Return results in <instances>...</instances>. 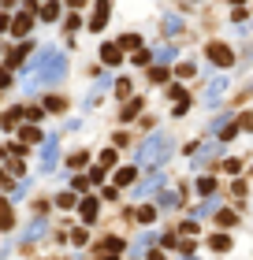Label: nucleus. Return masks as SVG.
<instances>
[{
	"label": "nucleus",
	"mask_w": 253,
	"mask_h": 260,
	"mask_svg": "<svg viewBox=\"0 0 253 260\" xmlns=\"http://www.w3.org/2000/svg\"><path fill=\"white\" fill-rule=\"evenodd\" d=\"M171 97H175V101L183 104V101H186V89H183V86H171Z\"/></svg>",
	"instance_id": "obj_26"
},
{
	"label": "nucleus",
	"mask_w": 253,
	"mask_h": 260,
	"mask_svg": "<svg viewBox=\"0 0 253 260\" xmlns=\"http://www.w3.org/2000/svg\"><path fill=\"white\" fill-rule=\"evenodd\" d=\"M30 71H34V75L26 78V89H37V86L60 82V78H63V71H67V59H63V52H52V49H45L41 56H37V63H34Z\"/></svg>",
	"instance_id": "obj_1"
},
{
	"label": "nucleus",
	"mask_w": 253,
	"mask_h": 260,
	"mask_svg": "<svg viewBox=\"0 0 253 260\" xmlns=\"http://www.w3.org/2000/svg\"><path fill=\"white\" fill-rule=\"evenodd\" d=\"M216 223H220V227H231V223H235V216H231V212H220Z\"/></svg>",
	"instance_id": "obj_27"
},
{
	"label": "nucleus",
	"mask_w": 253,
	"mask_h": 260,
	"mask_svg": "<svg viewBox=\"0 0 253 260\" xmlns=\"http://www.w3.org/2000/svg\"><path fill=\"white\" fill-rule=\"evenodd\" d=\"M160 204H164V208H179V193H164Z\"/></svg>",
	"instance_id": "obj_15"
},
{
	"label": "nucleus",
	"mask_w": 253,
	"mask_h": 260,
	"mask_svg": "<svg viewBox=\"0 0 253 260\" xmlns=\"http://www.w3.org/2000/svg\"><path fill=\"white\" fill-rule=\"evenodd\" d=\"M223 168H227L231 175H238V171H242V164H238V160H223Z\"/></svg>",
	"instance_id": "obj_24"
},
{
	"label": "nucleus",
	"mask_w": 253,
	"mask_h": 260,
	"mask_svg": "<svg viewBox=\"0 0 253 260\" xmlns=\"http://www.w3.org/2000/svg\"><path fill=\"white\" fill-rule=\"evenodd\" d=\"M157 186H160V175H153V178H145V182H142V186H138V190H134V197H138V201H142V197H149V193L157 190Z\"/></svg>",
	"instance_id": "obj_7"
},
{
	"label": "nucleus",
	"mask_w": 253,
	"mask_h": 260,
	"mask_svg": "<svg viewBox=\"0 0 253 260\" xmlns=\"http://www.w3.org/2000/svg\"><path fill=\"white\" fill-rule=\"evenodd\" d=\"M41 231H45V223H41V219H34V227L26 231V238H37V234H41Z\"/></svg>",
	"instance_id": "obj_20"
},
{
	"label": "nucleus",
	"mask_w": 253,
	"mask_h": 260,
	"mask_svg": "<svg viewBox=\"0 0 253 260\" xmlns=\"http://www.w3.org/2000/svg\"><path fill=\"white\" fill-rule=\"evenodd\" d=\"M104 249H108V253H112V257H116V253H119V249H123V242H119V238H104Z\"/></svg>",
	"instance_id": "obj_16"
},
{
	"label": "nucleus",
	"mask_w": 253,
	"mask_h": 260,
	"mask_svg": "<svg viewBox=\"0 0 253 260\" xmlns=\"http://www.w3.org/2000/svg\"><path fill=\"white\" fill-rule=\"evenodd\" d=\"M134 175H138L134 168H123V171L116 175V186H130V182H134Z\"/></svg>",
	"instance_id": "obj_9"
},
{
	"label": "nucleus",
	"mask_w": 253,
	"mask_h": 260,
	"mask_svg": "<svg viewBox=\"0 0 253 260\" xmlns=\"http://www.w3.org/2000/svg\"><path fill=\"white\" fill-rule=\"evenodd\" d=\"M101 56L108 59V63H119V59H123V52H119V45H104V49H101Z\"/></svg>",
	"instance_id": "obj_8"
},
{
	"label": "nucleus",
	"mask_w": 253,
	"mask_h": 260,
	"mask_svg": "<svg viewBox=\"0 0 253 260\" xmlns=\"http://www.w3.org/2000/svg\"><path fill=\"white\" fill-rule=\"evenodd\" d=\"M60 15V8H56V4H45V11H41V19H56Z\"/></svg>",
	"instance_id": "obj_22"
},
{
	"label": "nucleus",
	"mask_w": 253,
	"mask_h": 260,
	"mask_svg": "<svg viewBox=\"0 0 253 260\" xmlns=\"http://www.w3.org/2000/svg\"><path fill=\"white\" fill-rule=\"evenodd\" d=\"M82 216H86V219L97 216V201H93V197H86V201H82Z\"/></svg>",
	"instance_id": "obj_12"
},
{
	"label": "nucleus",
	"mask_w": 253,
	"mask_h": 260,
	"mask_svg": "<svg viewBox=\"0 0 253 260\" xmlns=\"http://www.w3.org/2000/svg\"><path fill=\"white\" fill-rule=\"evenodd\" d=\"M223 86H227V78H216V82L209 86V97H205V104H209V108H216V104H220V93H223Z\"/></svg>",
	"instance_id": "obj_6"
},
{
	"label": "nucleus",
	"mask_w": 253,
	"mask_h": 260,
	"mask_svg": "<svg viewBox=\"0 0 253 260\" xmlns=\"http://www.w3.org/2000/svg\"><path fill=\"white\" fill-rule=\"evenodd\" d=\"M171 149V142H168V134H153L149 142L138 149V164H160V156Z\"/></svg>",
	"instance_id": "obj_2"
},
{
	"label": "nucleus",
	"mask_w": 253,
	"mask_h": 260,
	"mask_svg": "<svg viewBox=\"0 0 253 260\" xmlns=\"http://www.w3.org/2000/svg\"><path fill=\"white\" fill-rule=\"evenodd\" d=\"M37 138H41V134H37L34 126H23V142H37Z\"/></svg>",
	"instance_id": "obj_19"
},
{
	"label": "nucleus",
	"mask_w": 253,
	"mask_h": 260,
	"mask_svg": "<svg viewBox=\"0 0 253 260\" xmlns=\"http://www.w3.org/2000/svg\"><path fill=\"white\" fill-rule=\"evenodd\" d=\"M197 193H201V197H212V193H216V182H212V178H201V182H197Z\"/></svg>",
	"instance_id": "obj_11"
},
{
	"label": "nucleus",
	"mask_w": 253,
	"mask_h": 260,
	"mask_svg": "<svg viewBox=\"0 0 253 260\" xmlns=\"http://www.w3.org/2000/svg\"><path fill=\"white\" fill-rule=\"evenodd\" d=\"M119 45H123V49H138V45H142V37H134V34H126V37H119Z\"/></svg>",
	"instance_id": "obj_14"
},
{
	"label": "nucleus",
	"mask_w": 253,
	"mask_h": 260,
	"mask_svg": "<svg viewBox=\"0 0 253 260\" xmlns=\"http://www.w3.org/2000/svg\"><path fill=\"white\" fill-rule=\"evenodd\" d=\"M108 23V0H97V15L90 19V30H101Z\"/></svg>",
	"instance_id": "obj_5"
},
{
	"label": "nucleus",
	"mask_w": 253,
	"mask_h": 260,
	"mask_svg": "<svg viewBox=\"0 0 253 260\" xmlns=\"http://www.w3.org/2000/svg\"><path fill=\"white\" fill-rule=\"evenodd\" d=\"M157 59H160V63H168V59H175V49H160V52H157Z\"/></svg>",
	"instance_id": "obj_23"
},
{
	"label": "nucleus",
	"mask_w": 253,
	"mask_h": 260,
	"mask_svg": "<svg viewBox=\"0 0 253 260\" xmlns=\"http://www.w3.org/2000/svg\"><path fill=\"white\" fill-rule=\"evenodd\" d=\"M56 156H60L56 138H49V142H45V160H41V168H45V171H52V168H56Z\"/></svg>",
	"instance_id": "obj_4"
},
{
	"label": "nucleus",
	"mask_w": 253,
	"mask_h": 260,
	"mask_svg": "<svg viewBox=\"0 0 253 260\" xmlns=\"http://www.w3.org/2000/svg\"><path fill=\"white\" fill-rule=\"evenodd\" d=\"M209 212H216V201H205L201 208H197V219H201V216H209Z\"/></svg>",
	"instance_id": "obj_21"
},
{
	"label": "nucleus",
	"mask_w": 253,
	"mask_h": 260,
	"mask_svg": "<svg viewBox=\"0 0 253 260\" xmlns=\"http://www.w3.org/2000/svg\"><path fill=\"white\" fill-rule=\"evenodd\" d=\"M209 59L216 63V67H231V63H235L231 49H227V45H220V41H212V45H209Z\"/></svg>",
	"instance_id": "obj_3"
},
{
	"label": "nucleus",
	"mask_w": 253,
	"mask_h": 260,
	"mask_svg": "<svg viewBox=\"0 0 253 260\" xmlns=\"http://www.w3.org/2000/svg\"><path fill=\"white\" fill-rule=\"evenodd\" d=\"M26 30H30V15H19L15 19V34H26Z\"/></svg>",
	"instance_id": "obj_17"
},
{
	"label": "nucleus",
	"mask_w": 253,
	"mask_h": 260,
	"mask_svg": "<svg viewBox=\"0 0 253 260\" xmlns=\"http://www.w3.org/2000/svg\"><path fill=\"white\" fill-rule=\"evenodd\" d=\"M209 245H212L216 253H227V249H231V238H227V234H216V238H212Z\"/></svg>",
	"instance_id": "obj_10"
},
{
	"label": "nucleus",
	"mask_w": 253,
	"mask_h": 260,
	"mask_svg": "<svg viewBox=\"0 0 253 260\" xmlns=\"http://www.w3.org/2000/svg\"><path fill=\"white\" fill-rule=\"evenodd\" d=\"M179 26H183V23H179V19H164V30H168V34H175Z\"/></svg>",
	"instance_id": "obj_25"
},
{
	"label": "nucleus",
	"mask_w": 253,
	"mask_h": 260,
	"mask_svg": "<svg viewBox=\"0 0 253 260\" xmlns=\"http://www.w3.org/2000/svg\"><path fill=\"white\" fill-rule=\"evenodd\" d=\"M45 108H49V112H63V101H60V97H49V101H45Z\"/></svg>",
	"instance_id": "obj_18"
},
{
	"label": "nucleus",
	"mask_w": 253,
	"mask_h": 260,
	"mask_svg": "<svg viewBox=\"0 0 253 260\" xmlns=\"http://www.w3.org/2000/svg\"><path fill=\"white\" fill-rule=\"evenodd\" d=\"M11 227V212H8V204H0V231H8Z\"/></svg>",
	"instance_id": "obj_13"
}]
</instances>
